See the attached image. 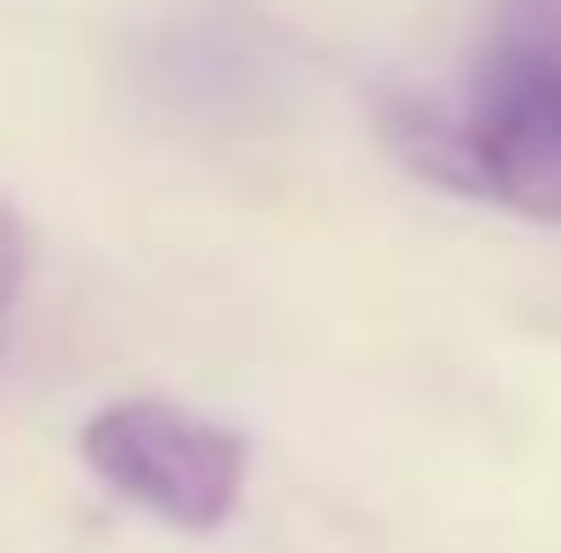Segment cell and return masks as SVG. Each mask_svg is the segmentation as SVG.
Returning a JSON list of instances; mask_svg holds the SVG:
<instances>
[{"label":"cell","mask_w":561,"mask_h":553,"mask_svg":"<svg viewBox=\"0 0 561 553\" xmlns=\"http://www.w3.org/2000/svg\"><path fill=\"white\" fill-rule=\"evenodd\" d=\"M493 38L501 46H524V54H539V61L561 69V0H508Z\"/></svg>","instance_id":"3"},{"label":"cell","mask_w":561,"mask_h":553,"mask_svg":"<svg viewBox=\"0 0 561 553\" xmlns=\"http://www.w3.org/2000/svg\"><path fill=\"white\" fill-rule=\"evenodd\" d=\"M456 183L485 189L493 205L561 228V69L501 46L478 69L463 129H456Z\"/></svg>","instance_id":"2"},{"label":"cell","mask_w":561,"mask_h":553,"mask_svg":"<svg viewBox=\"0 0 561 553\" xmlns=\"http://www.w3.org/2000/svg\"><path fill=\"white\" fill-rule=\"evenodd\" d=\"M77 456L114 500L160 516L168 531H220L251 477V440L236 425L152 394L99 402L77 433Z\"/></svg>","instance_id":"1"},{"label":"cell","mask_w":561,"mask_h":553,"mask_svg":"<svg viewBox=\"0 0 561 553\" xmlns=\"http://www.w3.org/2000/svg\"><path fill=\"white\" fill-rule=\"evenodd\" d=\"M23 280H31V228L0 197V334H8V311L23 303Z\"/></svg>","instance_id":"4"}]
</instances>
